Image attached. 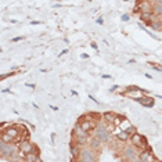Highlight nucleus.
Returning a JSON list of instances; mask_svg holds the SVG:
<instances>
[{
	"label": "nucleus",
	"instance_id": "nucleus-1",
	"mask_svg": "<svg viewBox=\"0 0 162 162\" xmlns=\"http://www.w3.org/2000/svg\"><path fill=\"white\" fill-rule=\"evenodd\" d=\"M73 135L76 136V144L82 145V144H85L87 141V137H89V132H86L82 129L81 123L78 122L76 126H75V129H73Z\"/></svg>",
	"mask_w": 162,
	"mask_h": 162
},
{
	"label": "nucleus",
	"instance_id": "nucleus-2",
	"mask_svg": "<svg viewBox=\"0 0 162 162\" xmlns=\"http://www.w3.org/2000/svg\"><path fill=\"white\" fill-rule=\"evenodd\" d=\"M14 154H15V145L13 143H4V141L0 140V155L1 157L9 155V158L11 159Z\"/></svg>",
	"mask_w": 162,
	"mask_h": 162
},
{
	"label": "nucleus",
	"instance_id": "nucleus-3",
	"mask_svg": "<svg viewBox=\"0 0 162 162\" xmlns=\"http://www.w3.org/2000/svg\"><path fill=\"white\" fill-rule=\"evenodd\" d=\"M130 141H132L133 145H136V147H139V148H141V150H145L147 147H148V144H147V139H145L144 136L136 133V132L130 136Z\"/></svg>",
	"mask_w": 162,
	"mask_h": 162
},
{
	"label": "nucleus",
	"instance_id": "nucleus-4",
	"mask_svg": "<svg viewBox=\"0 0 162 162\" xmlns=\"http://www.w3.org/2000/svg\"><path fill=\"white\" fill-rule=\"evenodd\" d=\"M123 94L129 96V97H132V99H135V100H137V99H140V97H143L144 96V90L140 89V87H137V86H129Z\"/></svg>",
	"mask_w": 162,
	"mask_h": 162
},
{
	"label": "nucleus",
	"instance_id": "nucleus-5",
	"mask_svg": "<svg viewBox=\"0 0 162 162\" xmlns=\"http://www.w3.org/2000/svg\"><path fill=\"white\" fill-rule=\"evenodd\" d=\"M96 137H97L101 143H108L109 135H108V130L105 129V126L104 125H99L96 127Z\"/></svg>",
	"mask_w": 162,
	"mask_h": 162
},
{
	"label": "nucleus",
	"instance_id": "nucleus-6",
	"mask_svg": "<svg viewBox=\"0 0 162 162\" xmlns=\"http://www.w3.org/2000/svg\"><path fill=\"white\" fill-rule=\"evenodd\" d=\"M35 144L32 143V141H29V140H22V141H21V143L18 144V150H19V151H21V153L22 154H25V155H27L28 153H32V151H33V150H35Z\"/></svg>",
	"mask_w": 162,
	"mask_h": 162
},
{
	"label": "nucleus",
	"instance_id": "nucleus-7",
	"mask_svg": "<svg viewBox=\"0 0 162 162\" xmlns=\"http://www.w3.org/2000/svg\"><path fill=\"white\" fill-rule=\"evenodd\" d=\"M79 161H82V162H94L96 157L93 155V148L82 150L81 155H79Z\"/></svg>",
	"mask_w": 162,
	"mask_h": 162
},
{
	"label": "nucleus",
	"instance_id": "nucleus-8",
	"mask_svg": "<svg viewBox=\"0 0 162 162\" xmlns=\"http://www.w3.org/2000/svg\"><path fill=\"white\" fill-rule=\"evenodd\" d=\"M79 123H81L82 129L86 132H90L97 127V122L96 121H89V119H85V118H79Z\"/></svg>",
	"mask_w": 162,
	"mask_h": 162
},
{
	"label": "nucleus",
	"instance_id": "nucleus-9",
	"mask_svg": "<svg viewBox=\"0 0 162 162\" xmlns=\"http://www.w3.org/2000/svg\"><path fill=\"white\" fill-rule=\"evenodd\" d=\"M155 159H157V158L153 155V151H151L150 147L143 150V151L140 153V155L137 157V161H155Z\"/></svg>",
	"mask_w": 162,
	"mask_h": 162
},
{
	"label": "nucleus",
	"instance_id": "nucleus-10",
	"mask_svg": "<svg viewBox=\"0 0 162 162\" xmlns=\"http://www.w3.org/2000/svg\"><path fill=\"white\" fill-rule=\"evenodd\" d=\"M39 154H40L39 148H37V147H35V150H33L32 153H28L27 155H25V161H28V162H39V161H40Z\"/></svg>",
	"mask_w": 162,
	"mask_h": 162
},
{
	"label": "nucleus",
	"instance_id": "nucleus-11",
	"mask_svg": "<svg viewBox=\"0 0 162 162\" xmlns=\"http://www.w3.org/2000/svg\"><path fill=\"white\" fill-rule=\"evenodd\" d=\"M136 101H139L143 107L145 108H151L154 107V99L153 97H148V96H143V97H140V99H137Z\"/></svg>",
	"mask_w": 162,
	"mask_h": 162
},
{
	"label": "nucleus",
	"instance_id": "nucleus-12",
	"mask_svg": "<svg viewBox=\"0 0 162 162\" xmlns=\"http://www.w3.org/2000/svg\"><path fill=\"white\" fill-rule=\"evenodd\" d=\"M153 7L148 1H143V3H139V4L135 7V13H145V11H153Z\"/></svg>",
	"mask_w": 162,
	"mask_h": 162
},
{
	"label": "nucleus",
	"instance_id": "nucleus-13",
	"mask_svg": "<svg viewBox=\"0 0 162 162\" xmlns=\"http://www.w3.org/2000/svg\"><path fill=\"white\" fill-rule=\"evenodd\" d=\"M1 132H6V133L9 136H11L14 140L18 139V137H19V133H21V130L18 129L17 126H9V127H6L4 130H1Z\"/></svg>",
	"mask_w": 162,
	"mask_h": 162
},
{
	"label": "nucleus",
	"instance_id": "nucleus-14",
	"mask_svg": "<svg viewBox=\"0 0 162 162\" xmlns=\"http://www.w3.org/2000/svg\"><path fill=\"white\" fill-rule=\"evenodd\" d=\"M123 154H125V159H126V161H137L135 148H132V147H126L125 151H123Z\"/></svg>",
	"mask_w": 162,
	"mask_h": 162
},
{
	"label": "nucleus",
	"instance_id": "nucleus-15",
	"mask_svg": "<svg viewBox=\"0 0 162 162\" xmlns=\"http://www.w3.org/2000/svg\"><path fill=\"white\" fill-rule=\"evenodd\" d=\"M79 155H81V148H79V144H71V159L72 161H76L79 159Z\"/></svg>",
	"mask_w": 162,
	"mask_h": 162
},
{
	"label": "nucleus",
	"instance_id": "nucleus-16",
	"mask_svg": "<svg viewBox=\"0 0 162 162\" xmlns=\"http://www.w3.org/2000/svg\"><path fill=\"white\" fill-rule=\"evenodd\" d=\"M103 118H104V121L107 122V123H111V125H114V122H115V119H117V114H114V112H104L103 114Z\"/></svg>",
	"mask_w": 162,
	"mask_h": 162
},
{
	"label": "nucleus",
	"instance_id": "nucleus-17",
	"mask_svg": "<svg viewBox=\"0 0 162 162\" xmlns=\"http://www.w3.org/2000/svg\"><path fill=\"white\" fill-rule=\"evenodd\" d=\"M153 18H155V15H154L153 11H145V13H140V19L141 21H147V22H150Z\"/></svg>",
	"mask_w": 162,
	"mask_h": 162
},
{
	"label": "nucleus",
	"instance_id": "nucleus-18",
	"mask_svg": "<svg viewBox=\"0 0 162 162\" xmlns=\"http://www.w3.org/2000/svg\"><path fill=\"white\" fill-rule=\"evenodd\" d=\"M117 139L121 140V141H127V140L130 139V135L125 130V129H121V132L117 135Z\"/></svg>",
	"mask_w": 162,
	"mask_h": 162
},
{
	"label": "nucleus",
	"instance_id": "nucleus-19",
	"mask_svg": "<svg viewBox=\"0 0 162 162\" xmlns=\"http://www.w3.org/2000/svg\"><path fill=\"white\" fill-rule=\"evenodd\" d=\"M81 118H85V119H89V121L99 122V119L101 118V115H100V114H96V112H87L86 115H83V117H81Z\"/></svg>",
	"mask_w": 162,
	"mask_h": 162
},
{
	"label": "nucleus",
	"instance_id": "nucleus-20",
	"mask_svg": "<svg viewBox=\"0 0 162 162\" xmlns=\"http://www.w3.org/2000/svg\"><path fill=\"white\" fill-rule=\"evenodd\" d=\"M150 27L153 28L154 31H158V29H159V28L162 27V21H161V18H154V21H150Z\"/></svg>",
	"mask_w": 162,
	"mask_h": 162
},
{
	"label": "nucleus",
	"instance_id": "nucleus-21",
	"mask_svg": "<svg viewBox=\"0 0 162 162\" xmlns=\"http://www.w3.org/2000/svg\"><path fill=\"white\" fill-rule=\"evenodd\" d=\"M0 140L1 141H4V143H13L14 139L11 137V136H9L6 132H1V136H0Z\"/></svg>",
	"mask_w": 162,
	"mask_h": 162
},
{
	"label": "nucleus",
	"instance_id": "nucleus-22",
	"mask_svg": "<svg viewBox=\"0 0 162 162\" xmlns=\"http://www.w3.org/2000/svg\"><path fill=\"white\" fill-rule=\"evenodd\" d=\"M154 14L159 15V17L162 15V3H155V6H154Z\"/></svg>",
	"mask_w": 162,
	"mask_h": 162
},
{
	"label": "nucleus",
	"instance_id": "nucleus-23",
	"mask_svg": "<svg viewBox=\"0 0 162 162\" xmlns=\"http://www.w3.org/2000/svg\"><path fill=\"white\" fill-rule=\"evenodd\" d=\"M100 143H101V141H100L97 137L90 140V145H91V148H93V150H99L100 148Z\"/></svg>",
	"mask_w": 162,
	"mask_h": 162
},
{
	"label": "nucleus",
	"instance_id": "nucleus-24",
	"mask_svg": "<svg viewBox=\"0 0 162 162\" xmlns=\"http://www.w3.org/2000/svg\"><path fill=\"white\" fill-rule=\"evenodd\" d=\"M125 130L126 132H127V133H129V135H133V133H135V132H136V129H135V127H133V126H129V127H126V129H125Z\"/></svg>",
	"mask_w": 162,
	"mask_h": 162
},
{
	"label": "nucleus",
	"instance_id": "nucleus-25",
	"mask_svg": "<svg viewBox=\"0 0 162 162\" xmlns=\"http://www.w3.org/2000/svg\"><path fill=\"white\" fill-rule=\"evenodd\" d=\"M1 130H4L6 127H7V126H11V123H10V122H1Z\"/></svg>",
	"mask_w": 162,
	"mask_h": 162
},
{
	"label": "nucleus",
	"instance_id": "nucleus-26",
	"mask_svg": "<svg viewBox=\"0 0 162 162\" xmlns=\"http://www.w3.org/2000/svg\"><path fill=\"white\" fill-rule=\"evenodd\" d=\"M13 75H15V72H10V73H4L3 76H1V79H6V78H9V76H13Z\"/></svg>",
	"mask_w": 162,
	"mask_h": 162
},
{
	"label": "nucleus",
	"instance_id": "nucleus-27",
	"mask_svg": "<svg viewBox=\"0 0 162 162\" xmlns=\"http://www.w3.org/2000/svg\"><path fill=\"white\" fill-rule=\"evenodd\" d=\"M121 19L122 21H125V22L126 21H129V14H123V15L121 17Z\"/></svg>",
	"mask_w": 162,
	"mask_h": 162
},
{
	"label": "nucleus",
	"instance_id": "nucleus-28",
	"mask_svg": "<svg viewBox=\"0 0 162 162\" xmlns=\"http://www.w3.org/2000/svg\"><path fill=\"white\" fill-rule=\"evenodd\" d=\"M24 37L22 36H17V37H13V39H11V42H14V43H15V42H19V40H22Z\"/></svg>",
	"mask_w": 162,
	"mask_h": 162
},
{
	"label": "nucleus",
	"instance_id": "nucleus-29",
	"mask_svg": "<svg viewBox=\"0 0 162 162\" xmlns=\"http://www.w3.org/2000/svg\"><path fill=\"white\" fill-rule=\"evenodd\" d=\"M96 22L99 24V25H103V22H104V21H103V18L100 17V18H97V19H96Z\"/></svg>",
	"mask_w": 162,
	"mask_h": 162
},
{
	"label": "nucleus",
	"instance_id": "nucleus-30",
	"mask_svg": "<svg viewBox=\"0 0 162 162\" xmlns=\"http://www.w3.org/2000/svg\"><path fill=\"white\" fill-rule=\"evenodd\" d=\"M118 89V85H114L112 87H111V89H109V91H115V90Z\"/></svg>",
	"mask_w": 162,
	"mask_h": 162
},
{
	"label": "nucleus",
	"instance_id": "nucleus-31",
	"mask_svg": "<svg viewBox=\"0 0 162 162\" xmlns=\"http://www.w3.org/2000/svg\"><path fill=\"white\" fill-rule=\"evenodd\" d=\"M67 53H68V50H67V49H65V50H63V51L60 53V57H63L64 54H67Z\"/></svg>",
	"mask_w": 162,
	"mask_h": 162
},
{
	"label": "nucleus",
	"instance_id": "nucleus-32",
	"mask_svg": "<svg viewBox=\"0 0 162 162\" xmlns=\"http://www.w3.org/2000/svg\"><path fill=\"white\" fill-rule=\"evenodd\" d=\"M31 24H32V25H40L42 22H40V21H32Z\"/></svg>",
	"mask_w": 162,
	"mask_h": 162
},
{
	"label": "nucleus",
	"instance_id": "nucleus-33",
	"mask_svg": "<svg viewBox=\"0 0 162 162\" xmlns=\"http://www.w3.org/2000/svg\"><path fill=\"white\" fill-rule=\"evenodd\" d=\"M50 108H51L53 111H58V107H54V105H50Z\"/></svg>",
	"mask_w": 162,
	"mask_h": 162
},
{
	"label": "nucleus",
	"instance_id": "nucleus-34",
	"mask_svg": "<svg viewBox=\"0 0 162 162\" xmlns=\"http://www.w3.org/2000/svg\"><path fill=\"white\" fill-rule=\"evenodd\" d=\"M91 47H93V49H94V50H97V49H99V47H97V45H96V43H91Z\"/></svg>",
	"mask_w": 162,
	"mask_h": 162
},
{
	"label": "nucleus",
	"instance_id": "nucleus-35",
	"mask_svg": "<svg viewBox=\"0 0 162 162\" xmlns=\"http://www.w3.org/2000/svg\"><path fill=\"white\" fill-rule=\"evenodd\" d=\"M25 86H28V87H32V89L35 87V85H33V83H32V85H31V83H27V85H25Z\"/></svg>",
	"mask_w": 162,
	"mask_h": 162
},
{
	"label": "nucleus",
	"instance_id": "nucleus-36",
	"mask_svg": "<svg viewBox=\"0 0 162 162\" xmlns=\"http://www.w3.org/2000/svg\"><path fill=\"white\" fill-rule=\"evenodd\" d=\"M103 78H104V79H109V78H111V75H103Z\"/></svg>",
	"mask_w": 162,
	"mask_h": 162
},
{
	"label": "nucleus",
	"instance_id": "nucleus-37",
	"mask_svg": "<svg viewBox=\"0 0 162 162\" xmlns=\"http://www.w3.org/2000/svg\"><path fill=\"white\" fill-rule=\"evenodd\" d=\"M155 97H159V99H162V96H155Z\"/></svg>",
	"mask_w": 162,
	"mask_h": 162
},
{
	"label": "nucleus",
	"instance_id": "nucleus-38",
	"mask_svg": "<svg viewBox=\"0 0 162 162\" xmlns=\"http://www.w3.org/2000/svg\"><path fill=\"white\" fill-rule=\"evenodd\" d=\"M153 1H155V3H157V1H158V0H153Z\"/></svg>",
	"mask_w": 162,
	"mask_h": 162
}]
</instances>
